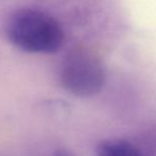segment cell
Listing matches in <instances>:
<instances>
[{"instance_id":"cell-1","label":"cell","mask_w":156,"mask_h":156,"mask_svg":"<svg viewBox=\"0 0 156 156\" xmlns=\"http://www.w3.org/2000/svg\"><path fill=\"white\" fill-rule=\"evenodd\" d=\"M5 35L16 48L29 53H55L64 44V31L48 13L33 8L14 10L5 21Z\"/></svg>"},{"instance_id":"cell-4","label":"cell","mask_w":156,"mask_h":156,"mask_svg":"<svg viewBox=\"0 0 156 156\" xmlns=\"http://www.w3.org/2000/svg\"><path fill=\"white\" fill-rule=\"evenodd\" d=\"M53 156H78L74 154L73 152L67 150V149H58V150L54 152Z\"/></svg>"},{"instance_id":"cell-2","label":"cell","mask_w":156,"mask_h":156,"mask_svg":"<svg viewBox=\"0 0 156 156\" xmlns=\"http://www.w3.org/2000/svg\"><path fill=\"white\" fill-rule=\"evenodd\" d=\"M58 80L69 94L86 98L101 91L104 86L105 72L102 63L93 52L74 49L61 62Z\"/></svg>"},{"instance_id":"cell-3","label":"cell","mask_w":156,"mask_h":156,"mask_svg":"<svg viewBox=\"0 0 156 156\" xmlns=\"http://www.w3.org/2000/svg\"><path fill=\"white\" fill-rule=\"evenodd\" d=\"M97 156H144L136 147L126 140L105 139L98 144Z\"/></svg>"}]
</instances>
